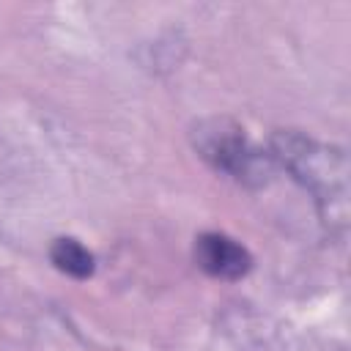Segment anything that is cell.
I'll use <instances>...</instances> for the list:
<instances>
[{
  "mask_svg": "<svg viewBox=\"0 0 351 351\" xmlns=\"http://www.w3.org/2000/svg\"><path fill=\"white\" fill-rule=\"evenodd\" d=\"M195 263L217 280H241L252 269L250 250L225 233H200L195 239Z\"/></svg>",
  "mask_w": 351,
  "mask_h": 351,
  "instance_id": "3",
  "label": "cell"
},
{
  "mask_svg": "<svg viewBox=\"0 0 351 351\" xmlns=\"http://www.w3.org/2000/svg\"><path fill=\"white\" fill-rule=\"evenodd\" d=\"M269 154L277 167L302 184L318 208L321 222L335 236L348 230V156L340 145L321 143L299 129H277L269 137Z\"/></svg>",
  "mask_w": 351,
  "mask_h": 351,
  "instance_id": "1",
  "label": "cell"
},
{
  "mask_svg": "<svg viewBox=\"0 0 351 351\" xmlns=\"http://www.w3.org/2000/svg\"><path fill=\"white\" fill-rule=\"evenodd\" d=\"M189 137L192 148L203 162H208L217 173H225L250 189L266 186L277 170L271 154L252 145L244 134V126L228 115H211L197 121Z\"/></svg>",
  "mask_w": 351,
  "mask_h": 351,
  "instance_id": "2",
  "label": "cell"
},
{
  "mask_svg": "<svg viewBox=\"0 0 351 351\" xmlns=\"http://www.w3.org/2000/svg\"><path fill=\"white\" fill-rule=\"evenodd\" d=\"M49 261H52V266L58 271H63V274H69L74 280H88L93 274V269H96L93 252L82 241H77L71 236H60V239H55L49 244Z\"/></svg>",
  "mask_w": 351,
  "mask_h": 351,
  "instance_id": "4",
  "label": "cell"
}]
</instances>
